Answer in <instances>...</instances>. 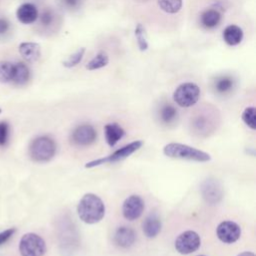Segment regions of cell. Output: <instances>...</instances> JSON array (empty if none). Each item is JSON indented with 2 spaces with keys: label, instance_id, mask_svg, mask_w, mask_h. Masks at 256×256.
Instances as JSON below:
<instances>
[{
  "label": "cell",
  "instance_id": "9c48e42d",
  "mask_svg": "<svg viewBox=\"0 0 256 256\" xmlns=\"http://www.w3.org/2000/svg\"><path fill=\"white\" fill-rule=\"evenodd\" d=\"M97 137L95 128L90 124L77 126L71 133V142L77 146H87L92 144Z\"/></svg>",
  "mask_w": 256,
  "mask_h": 256
},
{
  "label": "cell",
  "instance_id": "7c38bea8",
  "mask_svg": "<svg viewBox=\"0 0 256 256\" xmlns=\"http://www.w3.org/2000/svg\"><path fill=\"white\" fill-rule=\"evenodd\" d=\"M136 240V234L130 227L122 226L117 228L114 233V242L121 248H128L134 244Z\"/></svg>",
  "mask_w": 256,
  "mask_h": 256
},
{
  "label": "cell",
  "instance_id": "5b68a950",
  "mask_svg": "<svg viewBox=\"0 0 256 256\" xmlns=\"http://www.w3.org/2000/svg\"><path fill=\"white\" fill-rule=\"evenodd\" d=\"M18 248L21 256H43L46 252V243L38 234L26 233L20 239Z\"/></svg>",
  "mask_w": 256,
  "mask_h": 256
},
{
  "label": "cell",
  "instance_id": "f1b7e54d",
  "mask_svg": "<svg viewBox=\"0 0 256 256\" xmlns=\"http://www.w3.org/2000/svg\"><path fill=\"white\" fill-rule=\"evenodd\" d=\"M10 27V23L6 18L0 17V35L6 33L9 30Z\"/></svg>",
  "mask_w": 256,
  "mask_h": 256
},
{
  "label": "cell",
  "instance_id": "d4e9b609",
  "mask_svg": "<svg viewBox=\"0 0 256 256\" xmlns=\"http://www.w3.org/2000/svg\"><path fill=\"white\" fill-rule=\"evenodd\" d=\"M85 53V48L82 47L80 49H78L75 53H73L72 55H70L65 61H63V66L66 68H72L74 66H76L77 64H79L84 56Z\"/></svg>",
  "mask_w": 256,
  "mask_h": 256
},
{
  "label": "cell",
  "instance_id": "603a6c76",
  "mask_svg": "<svg viewBox=\"0 0 256 256\" xmlns=\"http://www.w3.org/2000/svg\"><path fill=\"white\" fill-rule=\"evenodd\" d=\"M243 122L252 130L256 128V110L254 107H247L242 113Z\"/></svg>",
  "mask_w": 256,
  "mask_h": 256
},
{
  "label": "cell",
  "instance_id": "6da1fadb",
  "mask_svg": "<svg viewBox=\"0 0 256 256\" xmlns=\"http://www.w3.org/2000/svg\"><path fill=\"white\" fill-rule=\"evenodd\" d=\"M77 214L84 223L95 224L104 217L105 205L99 196L93 193H87L78 203Z\"/></svg>",
  "mask_w": 256,
  "mask_h": 256
},
{
  "label": "cell",
  "instance_id": "8992f818",
  "mask_svg": "<svg viewBox=\"0 0 256 256\" xmlns=\"http://www.w3.org/2000/svg\"><path fill=\"white\" fill-rule=\"evenodd\" d=\"M201 239L197 232L193 230H186L179 234L175 239V249L182 255H188L199 249Z\"/></svg>",
  "mask_w": 256,
  "mask_h": 256
},
{
  "label": "cell",
  "instance_id": "2e32d148",
  "mask_svg": "<svg viewBox=\"0 0 256 256\" xmlns=\"http://www.w3.org/2000/svg\"><path fill=\"white\" fill-rule=\"evenodd\" d=\"M223 40L225 41L226 44L230 46H235L238 45L242 39H243V31L242 29L234 24L228 25L224 30H223Z\"/></svg>",
  "mask_w": 256,
  "mask_h": 256
},
{
  "label": "cell",
  "instance_id": "ac0fdd59",
  "mask_svg": "<svg viewBox=\"0 0 256 256\" xmlns=\"http://www.w3.org/2000/svg\"><path fill=\"white\" fill-rule=\"evenodd\" d=\"M221 14L216 9H207L201 14V24L206 28H213L219 24Z\"/></svg>",
  "mask_w": 256,
  "mask_h": 256
},
{
  "label": "cell",
  "instance_id": "7a4b0ae2",
  "mask_svg": "<svg viewBox=\"0 0 256 256\" xmlns=\"http://www.w3.org/2000/svg\"><path fill=\"white\" fill-rule=\"evenodd\" d=\"M163 153L170 158L185 159L197 162H207L211 159L210 155L204 151L181 143H168L163 148Z\"/></svg>",
  "mask_w": 256,
  "mask_h": 256
},
{
  "label": "cell",
  "instance_id": "836d02e7",
  "mask_svg": "<svg viewBox=\"0 0 256 256\" xmlns=\"http://www.w3.org/2000/svg\"><path fill=\"white\" fill-rule=\"evenodd\" d=\"M0 113H1V109H0Z\"/></svg>",
  "mask_w": 256,
  "mask_h": 256
},
{
  "label": "cell",
  "instance_id": "e0dca14e",
  "mask_svg": "<svg viewBox=\"0 0 256 256\" xmlns=\"http://www.w3.org/2000/svg\"><path fill=\"white\" fill-rule=\"evenodd\" d=\"M30 78V70L28 66L22 62L14 63V72L12 82L17 85H23L28 82Z\"/></svg>",
  "mask_w": 256,
  "mask_h": 256
},
{
  "label": "cell",
  "instance_id": "4316f807",
  "mask_svg": "<svg viewBox=\"0 0 256 256\" xmlns=\"http://www.w3.org/2000/svg\"><path fill=\"white\" fill-rule=\"evenodd\" d=\"M9 138V125L5 121L0 122V146H4Z\"/></svg>",
  "mask_w": 256,
  "mask_h": 256
},
{
  "label": "cell",
  "instance_id": "83f0119b",
  "mask_svg": "<svg viewBox=\"0 0 256 256\" xmlns=\"http://www.w3.org/2000/svg\"><path fill=\"white\" fill-rule=\"evenodd\" d=\"M15 231H16L15 228H9L0 232V245L6 243L13 236Z\"/></svg>",
  "mask_w": 256,
  "mask_h": 256
},
{
  "label": "cell",
  "instance_id": "4fadbf2b",
  "mask_svg": "<svg viewBox=\"0 0 256 256\" xmlns=\"http://www.w3.org/2000/svg\"><path fill=\"white\" fill-rule=\"evenodd\" d=\"M18 51L22 58L29 63L38 61L41 56V47L35 42H22L18 47Z\"/></svg>",
  "mask_w": 256,
  "mask_h": 256
},
{
  "label": "cell",
  "instance_id": "277c9868",
  "mask_svg": "<svg viewBox=\"0 0 256 256\" xmlns=\"http://www.w3.org/2000/svg\"><path fill=\"white\" fill-rule=\"evenodd\" d=\"M200 97V88L197 84L186 82L180 84L173 93V100L180 107H191L197 103Z\"/></svg>",
  "mask_w": 256,
  "mask_h": 256
},
{
  "label": "cell",
  "instance_id": "1f68e13d",
  "mask_svg": "<svg viewBox=\"0 0 256 256\" xmlns=\"http://www.w3.org/2000/svg\"><path fill=\"white\" fill-rule=\"evenodd\" d=\"M237 256H255L253 252H250V251H244V252H241L239 253Z\"/></svg>",
  "mask_w": 256,
  "mask_h": 256
},
{
  "label": "cell",
  "instance_id": "4dcf8cb0",
  "mask_svg": "<svg viewBox=\"0 0 256 256\" xmlns=\"http://www.w3.org/2000/svg\"><path fill=\"white\" fill-rule=\"evenodd\" d=\"M64 2L69 7H76L79 3V0H64Z\"/></svg>",
  "mask_w": 256,
  "mask_h": 256
},
{
  "label": "cell",
  "instance_id": "5bb4252c",
  "mask_svg": "<svg viewBox=\"0 0 256 256\" xmlns=\"http://www.w3.org/2000/svg\"><path fill=\"white\" fill-rule=\"evenodd\" d=\"M142 229L147 238L156 237L161 230V221L158 215L150 213L142 222Z\"/></svg>",
  "mask_w": 256,
  "mask_h": 256
},
{
  "label": "cell",
  "instance_id": "ba28073f",
  "mask_svg": "<svg viewBox=\"0 0 256 256\" xmlns=\"http://www.w3.org/2000/svg\"><path fill=\"white\" fill-rule=\"evenodd\" d=\"M216 235L221 242L232 244L240 238L241 228L236 222L225 220L218 224L216 228Z\"/></svg>",
  "mask_w": 256,
  "mask_h": 256
},
{
  "label": "cell",
  "instance_id": "ffe728a7",
  "mask_svg": "<svg viewBox=\"0 0 256 256\" xmlns=\"http://www.w3.org/2000/svg\"><path fill=\"white\" fill-rule=\"evenodd\" d=\"M159 8L169 14H175L182 8V0H157Z\"/></svg>",
  "mask_w": 256,
  "mask_h": 256
},
{
  "label": "cell",
  "instance_id": "8fae6325",
  "mask_svg": "<svg viewBox=\"0 0 256 256\" xmlns=\"http://www.w3.org/2000/svg\"><path fill=\"white\" fill-rule=\"evenodd\" d=\"M16 17L22 24H32L38 18L37 7L29 2L23 3L16 10Z\"/></svg>",
  "mask_w": 256,
  "mask_h": 256
},
{
  "label": "cell",
  "instance_id": "f546056e",
  "mask_svg": "<svg viewBox=\"0 0 256 256\" xmlns=\"http://www.w3.org/2000/svg\"><path fill=\"white\" fill-rule=\"evenodd\" d=\"M52 21V14L50 11L46 10L42 13L41 15V22L44 24V25H49Z\"/></svg>",
  "mask_w": 256,
  "mask_h": 256
},
{
  "label": "cell",
  "instance_id": "44dd1931",
  "mask_svg": "<svg viewBox=\"0 0 256 256\" xmlns=\"http://www.w3.org/2000/svg\"><path fill=\"white\" fill-rule=\"evenodd\" d=\"M178 116L177 110L174 106L171 104H166L164 105L161 110H160V118L161 121L165 124H172Z\"/></svg>",
  "mask_w": 256,
  "mask_h": 256
},
{
  "label": "cell",
  "instance_id": "30bf717a",
  "mask_svg": "<svg viewBox=\"0 0 256 256\" xmlns=\"http://www.w3.org/2000/svg\"><path fill=\"white\" fill-rule=\"evenodd\" d=\"M144 210V201L139 195H131L125 199L122 205V214L125 219L133 221L138 219Z\"/></svg>",
  "mask_w": 256,
  "mask_h": 256
},
{
  "label": "cell",
  "instance_id": "7402d4cb",
  "mask_svg": "<svg viewBox=\"0 0 256 256\" xmlns=\"http://www.w3.org/2000/svg\"><path fill=\"white\" fill-rule=\"evenodd\" d=\"M108 63H109L108 55L104 52H100L88 62V64L86 65V69H88L90 71L100 69L102 67H105Z\"/></svg>",
  "mask_w": 256,
  "mask_h": 256
},
{
  "label": "cell",
  "instance_id": "cb8c5ba5",
  "mask_svg": "<svg viewBox=\"0 0 256 256\" xmlns=\"http://www.w3.org/2000/svg\"><path fill=\"white\" fill-rule=\"evenodd\" d=\"M135 37L137 40V44L138 47L140 49V51H146L148 48V42L146 40V36H145V28L143 27L142 24H137L136 28H135Z\"/></svg>",
  "mask_w": 256,
  "mask_h": 256
},
{
  "label": "cell",
  "instance_id": "3957f363",
  "mask_svg": "<svg viewBox=\"0 0 256 256\" xmlns=\"http://www.w3.org/2000/svg\"><path fill=\"white\" fill-rule=\"evenodd\" d=\"M56 153V143L49 136L36 137L29 146V156L36 162H47Z\"/></svg>",
  "mask_w": 256,
  "mask_h": 256
},
{
  "label": "cell",
  "instance_id": "9a60e30c",
  "mask_svg": "<svg viewBox=\"0 0 256 256\" xmlns=\"http://www.w3.org/2000/svg\"><path fill=\"white\" fill-rule=\"evenodd\" d=\"M104 133H105L106 142L111 147L115 146L118 143V141L125 134L123 128L120 125H118L117 123L106 124L105 127H104Z\"/></svg>",
  "mask_w": 256,
  "mask_h": 256
},
{
  "label": "cell",
  "instance_id": "d6986e66",
  "mask_svg": "<svg viewBox=\"0 0 256 256\" xmlns=\"http://www.w3.org/2000/svg\"><path fill=\"white\" fill-rule=\"evenodd\" d=\"M14 63L10 61H0V83L12 82Z\"/></svg>",
  "mask_w": 256,
  "mask_h": 256
},
{
  "label": "cell",
  "instance_id": "d6a6232c",
  "mask_svg": "<svg viewBox=\"0 0 256 256\" xmlns=\"http://www.w3.org/2000/svg\"><path fill=\"white\" fill-rule=\"evenodd\" d=\"M197 256H205V255H197Z\"/></svg>",
  "mask_w": 256,
  "mask_h": 256
},
{
  "label": "cell",
  "instance_id": "52a82bcc",
  "mask_svg": "<svg viewBox=\"0 0 256 256\" xmlns=\"http://www.w3.org/2000/svg\"><path fill=\"white\" fill-rule=\"evenodd\" d=\"M142 145H143V142L141 140L133 141V142L125 145L124 147L116 150L111 155H109L105 158H100V159H97V160H94V161H91V162L87 163L85 165V167L86 168H92V167H95V166H99L101 164L114 163V162L123 160V159L127 158L129 155H131L133 152L138 150Z\"/></svg>",
  "mask_w": 256,
  "mask_h": 256
},
{
  "label": "cell",
  "instance_id": "484cf974",
  "mask_svg": "<svg viewBox=\"0 0 256 256\" xmlns=\"http://www.w3.org/2000/svg\"><path fill=\"white\" fill-rule=\"evenodd\" d=\"M233 86V81L231 78L228 77H223L217 80L215 84V88L219 93H226L229 90H231Z\"/></svg>",
  "mask_w": 256,
  "mask_h": 256
}]
</instances>
